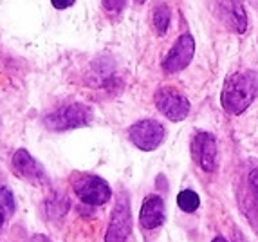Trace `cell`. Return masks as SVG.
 <instances>
[{
  "instance_id": "obj_1",
  "label": "cell",
  "mask_w": 258,
  "mask_h": 242,
  "mask_svg": "<svg viewBox=\"0 0 258 242\" xmlns=\"http://www.w3.org/2000/svg\"><path fill=\"white\" fill-rule=\"evenodd\" d=\"M258 98V73L254 71H237L229 74L222 87L220 103L231 116H240Z\"/></svg>"
},
{
  "instance_id": "obj_2",
  "label": "cell",
  "mask_w": 258,
  "mask_h": 242,
  "mask_svg": "<svg viewBox=\"0 0 258 242\" xmlns=\"http://www.w3.org/2000/svg\"><path fill=\"white\" fill-rule=\"evenodd\" d=\"M92 108L85 103H71L58 107L43 117V127L51 132H65L87 127L92 121Z\"/></svg>"
},
{
  "instance_id": "obj_3",
  "label": "cell",
  "mask_w": 258,
  "mask_h": 242,
  "mask_svg": "<svg viewBox=\"0 0 258 242\" xmlns=\"http://www.w3.org/2000/svg\"><path fill=\"white\" fill-rule=\"evenodd\" d=\"M71 185L80 201L91 204V206H101V204L108 203V199L112 197L108 183L94 173H74Z\"/></svg>"
},
{
  "instance_id": "obj_4",
  "label": "cell",
  "mask_w": 258,
  "mask_h": 242,
  "mask_svg": "<svg viewBox=\"0 0 258 242\" xmlns=\"http://www.w3.org/2000/svg\"><path fill=\"white\" fill-rule=\"evenodd\" d=\"M130 231H132V213H130L128 195L123 192V194H119L116 206L112 210L105 242H126L130 237Z\"/></svg>"
},
{
  "instance_id": "obj_5",
  "label": "cell",
  "mask_w": 258,
  "mask_h": 242,
  "mask_svg": "<svg viewBox=\"0 0 258 242\" xmlns=\"http://www.w3.org/2000/svg\"><path fill=\"white\" fill-rule=\"evenodd\" d=\"M128 138L143 152H152L161 147L164 141V127L155 119L136 121L128 129Z\"/></svg>"
},
{
  "instance_id": "obj_6",
  "label": "cell",
  "mask_w": 258,
  "mask_h": 242,
  "mask_svg": "<svg viewBox=\"0 0 258 242\" xmlns=\"http://www.w3.org/2000/svg\"><path fill=\"white\" fill-rule=\"evenodd\" d=\"M155 107L170 121H182L189 114V101L173 87H161L155 92Z\"/></svg>"
},
{
  "instance_id": "obj_7",
  "label": "cell",
  "mask_w": 258,
  "mask_h": 242,
  "mask_svg": "<svg viewBox=\"0 0 258 242\" xmlns=\"http://www.w3.org/2000/svg\"><path fill=\"white\" fill-rule=\"evenodd\" d=\"M194 54H195V40L189 33H184V35H181L175 40L172 49L166 52L161 67L168 74L181 73V71H184L189 65Z\"/></svg>"
},
{
  "instance_id": "obj_8",
  "label": "cell",
  "mask_w": 258,
  "mask_h": 242,
  "mask_svg": "<svg viewBox=\"0 0 258 242\" xmlns=\"http://www.w3.org/2000/svg\"><path fill=\"white\" fill-rule=\"evenodd\" d=\"M13 170L18 177L24 179V181L31 183V185L38 186V188H45L49 186V177L43 166L31 156L29 152L24 150V148H18L17 152L13 154Z\"/></svg>"
},
{
  "instance_id": "obj_9",
  "label": "cell",
  "mask_w": 258,
  "mask_h": 242,
  "mask_svg": "<svg viewBox=\"0 0 258 242\" xmlns=\"http://www.w3.org/2000/svg\"><path fill=\"white\" fill-rule=\"evenodd\" d=\"M191 154L204 172L217 170V139L210 132H197L191 139Z\"/></svg>"
},
{
  "instance_id": "obj_10",
  "label": "cell",
  "mask_w": 258,
  "mask_h": 242,
  "mask_svg": "<svg viewBox=\"0 0 258 242\" xmlns=\"http://www.w3.org/2000/svg\"><path fill=\"white\" fill-rule=\"evenodd\" d=\"M217 15L233 33L242 35L247 29V13L240 0H217Z\"/></svg>"
},
{
  "instance_id": "obj_11",
  "label": "cell",
  "mask_w": 258,
  "mask_h": 242,
  "mask_svg": "<svg viewBox=\"0 0 258 242\" xmlns=\"http://www.w3.org/2000/svg\"><path fill=\"white\" fill-rule=\"evenodd\" d=\"M139 222L145 229L159 228L164 222V203L159 195H148L139 212Z\"/></svg>"
},
{
  "instance_id": "obj_12",
  "label": "cell",
  "mask_w": 258,
  "mask_h": 242,
  "mask_svg": "<svg viewBox=\"0 0 258 242\" xmlns=\"http://www.w3.org/2000/svg\"><path fill=\"white\" fill-rule=\"evenodd\" d=\"M170 22H172V11L166 4H159L152 11V24H154L155 33L159 36H163L168 31Z\"/></svg>"
},
{
  "instance_id": "obj_13",
  "label": "cell",
  "mask_w": 258,
  "mask_h": 242,
  "mask_svg": "<svg viewBox=\"0 0 258 242\" xmlns=\"http://www.w3.org/2000/svg\"><path fill=\"white\" fill-rule=\"evenodd\" d=\"M69 206H71V203L67 201V197L60 194H54L51 199L45 203V210H47V215L51 217V219H60V217H63L65 213L69 212Z\"/></svg>"
},
{
  "instance_id": "obj_14",
  "label": "cell",
  "mask_w": 258,
  "mask_h": 242,
  "mask_svg": "<svg viewBox=\"0 0 258 242\" xmlns=\"http://www.w3.org/2000/svg\"><path fill=\"white\" fill-rule=\"evenodd\" d=\"M177 204H179L182 212L194 213L199 208V204H201V199H199V195L194 190H182L181 194L177 195Z\"/></svg>"
},
{
  "instance_id": "obj_15",
  "label": "cell",
  "mask_w": 258,
  "mask_h": 242,
  "mask_svg": "<svg viewBox=\"0 0 258 242\" xmlns=\"http://www.w3.org/2000/svg\"><path fill=\"white\" fill-rule=\"evenodd\" d=\"M101 6L112 17H117V15L123 13V9L126 6V0H101Z\"/></svg>"
},
{
  "instance_id": "obj_16",
  "label": "cell",
  "mask_w": 258,
  "mask_h": 242,
  "mask_svg": "<svg viewBox=\"0 0 258 242\" xmlns=\"http://www.w3.org/2000/svg\"><path fill=\"white\" fill-rule=\"evenodd\" d=\"M0 199H2V204L6 206V210H8L9 213L15 212V199H13V194H11V190H8V188H0Z\"/></svg>"
},
{
  "instance_id": "obj_17",
  "label": "cell",
  "mask_w": 258,
  "mask_h": 242,
  "mask_svg": "<svg viewBox=\"0 0 258 242\" xmlns=\"http://www.w3.org/2000/svg\"><path fill=\"white\" fill-rule=\"evenodd\" d=\"M76 0H51V6L58 11H63V9H69L71 6H74Z\"/></svg>"
},
{
  "instance_id": "obj_18",
  "label": "cell",
  "mask_w": 258,
  "mask_h": 242,
  "mask_svg": "<svg viewBox=\"0 0 258 242\" xmlns=\"http://www.w3.org/2000/svg\"><path fill=\"white\" fill-rule=\"evenodd\" d=\"M249 186L254 194V199H256V203H258V168L249 173Z\"/></svg>"
},
{
  "instance_id": "obj_19",
  "label": "cell",
  "mask_w": 258,
  "mask_h": 242,
  "mask_svg": "<svg viewBox=\"0 0 258 242\" xmlns=\"http://www.w3.org/2000/svg\"><path fill=\"white\" fill-rule=\"evenodd\" d=\"M29 242H52L49 237H45V235H35V237H31Z\"/></svg>"
},
{
  "instance_id": "obj_20",
  "label": "cell",
  "mask_w": 258,
  "mask_h": 242,
  "mask_svg": "<svg viewBox=\"0 0 258 242\" xmlns=\"http://www.w3.org/2000/svg\"><path fill=\"white\" fill-rule=\"evenodd\" d=\"M4 221H6V213H4V208L0 206V228L4 226Z\"/></svg>"
},
{
  "instance_id": "obj_21",
  "label": "cell",
  "mask_w": 258,
  "mask_h": 242,
  "mask_svg": "<svg viewBox=\"0 0 258 242\" xmlns=\"http://www.w3.org/2000/svg\"><path fill=\"white\" fill-rule=\"evenodd\" d=\"M235 242H245V238H240V233H235Z\"/></svg>"
},
{
  "instance_id": "obj_22",
  "label": "cell",
  "mask_w": 258,
  "mask_h": 242,
  "mask_svg": "<svg viewBox=\"0 0 258 242\" xmlns=\"http://www.w3.org/2000/svg\"><path fill=\"white\" fill-rule=\"evenodd\" d=\"M211 242H228V240H226V238H222V237H215Z\"/></svg>"
},
{
  "instance_id": "obj_23",
  "label": "cell",
  "mask_w": 258,
  "mask_h": 242,
  "mask_svg": "<svg viewBox=\"0 0 258 242\" xmlns=\"http://www.w3.org/2000/svg\"><path fill=\"white\" fill-rule=\"evenodd\" d=\"M134 2H138V4H145L147 0H134Z\"/></svg>"
}]
</instances>
